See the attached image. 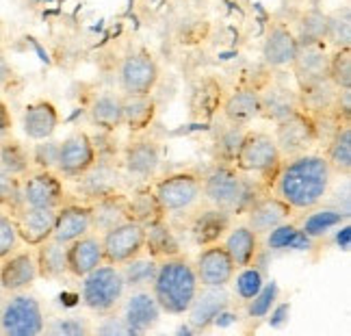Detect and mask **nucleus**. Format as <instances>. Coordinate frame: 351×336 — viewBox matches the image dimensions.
I'll return each instance as SVG.
<instances>
[{"label": "nucleus", "mask_w": 351, "mask_h": 336, "mask_svg": "<svg viewBox=\"0 0 351 336\" xmlns=\"http://www.w3.org/2000/svg\"><path fill=\"white\" fill-rule=\"evenodd\" d=\"M128 219L141 224L143 228L167 219L163 206L158 204L150 187H139L137 191H132V195L128 197Z\"/></svg>", "instance_id": "f704fd0d"}, {"label": "nucleus", "mask_w": 351, "mask_h": 336, "mask_svg": "<svg viewBox=\"0 0 351 336\" xmlns=\"http://www.w3.org/2000/svg\"><path fill=\"white\" fill-rule=\"evenodd\" d=\"M328 61H330V52L326 42H317V44H308L297 48V55L291 63L293 76L297 80V87H308L317 83V80L328 76Z\"/></svg>", "instance_id": "412c9836"}, {"label": "nucleus", "mask_w": 351, "mask_h": 336, "mask_svg": "<svg viewBox=\"0 0 351 336\" xmlns=\"http://www.w3.org/2000/svg\"><path fill=\"white\" fill-rule=\"evenodd\" d=\"M336 245L341 248V252H349L351 248V228L349 224H341L336 230Z\"/></svg>", "instance_id": "bf43d9fd"}, {"label": "nucleus", "mask_w": 351, "mask_h": 336, "mask_svg": "<svg viewBox=\"0 0 351 336\" xmlns=\"http://www.w3.org/2000/svg\"><path fill=\"white\" fill-rule=\"evenodd\" d=\"M154 195L163 206L165 215L178 217V215L191 213L202 202V173L195 169H182L167 173L154 184Z\"/></svg>", "instance_id": "0eeeda50"}, {"label": "nucleus", "mask_w": 351, "mask_h": 336, "mask_svg": "<svg viewBox=\"0 0 351 336\" xmlns=\"http://www.w3.org/2000/svg\"><path fill=\"white\" fill-rule=\"evenodd\" d=\"M11 217L16 221L20 241L29 248H37L44 243L46 239L52 237V228H55V208H37V206H18L11 211Z\"/></svg>", "instance_id": "2eb2a0df"}, {"label": "nucleus", "mask_w": 351, "mask_h": 336, "mask_svg": "<svg viewBox=\"0 0 351 336\" xmlns=\"http://www.w3.org/2000/svg\"><path fill=\"white\" fill-rule=\"evenodd\" d=\"M96 147L91 143L89 132L76 130L59 141V156L55 171L65 180H76L96 163Z\"/></svg>", "instance_id": "f8f14e48"}, {"label": "nucleus", "mask_w": 351, "mask_h": 336, "mask_svg": "<svg viewBox=\"0 0 351 336\" xmlns=\"http://www.w3.org/2000/svg\"><path fill=\"white\" fill-rule=\"evenodd\" d=\"M245 215H247V226L252 230L258 237H265L269 230H274L280 224L291 221L295 211L289 204H285L282 200H278L276 195L267 193L258 202H254V206Z\"/></svg>", "instance_id": "a878e982"}, {"label": "nucleus", "mask_w": 351, "mask_h": 336, "mask_svg": "<svg viewBox=\"0 0 351 336\" xmlns=\"http://www.w3.org/2000/svg\"><path fill=\"white\" fill-rule=\"evenodd\" d=\"M258 96H261V117L269 119L274 124L287 119L291 113L300 109L297 93L285 85H269L265 91H258Z\"/></svg>", "instance_id": "473e14b6"}, {"label": "nucleus", "mask_w": 351, "mask_h": 336, "mask_svg": "<svg viewBox=\"0 0 351 336\" xmlns=\"http://www.w3.org/2000/svg\"><path fill=\"white\" fill-rule=\"evenodd\" d=\"M59 124H61L59 109L50 100H35L31 104H26V109L22 113V130L33 141L50 139L57 132Z\"/></svg>", "instance_id": "393cba45"}, {"label": "nucleus", "mask_w": 351, "mask_h": 336, "mask_svg": "<svg viewBox=\"0 0 351 336\" xmlns=\"http://www.w3.org/2000/svg\"><path fill=\"white\" fill-rule=\"evenodd\" d=\"M280 163L282 154L276 145L274 134L265 130H247L232 165L243 173H256L265 189L271 191Z\"/></svg>", "instance_id": "39448f33"}, {"label": "nucleus", "mask_w": 351, "mask_h": 336, "mask_svg": "<svg viewBox=\"0 0 351 336\" xmlns=\"http://www.w3.org/2000/svg\"><path fill=\"white\" fill-rule=\"evenodd\" d=\"M76 182V193L83 195L89 204L96 202L104 195L117 193L124 184V173H121V165L117 163V158H104L98 156L83 176L72 180Z\"/></svg>", "instance_id": "ddd939ff"}, {"label": "nucleus", "mask_w": 351, "mask_h": 336, "mask_svg": "<svg viewBox=\"0 0 351 336\" xmlns=\"http://www.w3.org/2000/svg\"><path fill=\"white\" fill-rule=\"evenodd\" d=\"M150 291L165 315L184 317L199 291V280L193 261L184 252L178 254V256L158 261Z\"/></svg>", "instance_id": "7ed1b4c3"}, {"label": "nucleus", "mask_w": 351, "mask_h": 336, "mask_svg": "<svg viewBox=\"0 0 351 336\" xmlns=\"http://www.w3.org/2000/svg\"><path fill=\"white\" fill-rule=\"evenodd\" d=\"M336 96H339V87L326 76L297 91V102H300L302 111H306L313 117H319V115H330L334 111Z\"/></svg>", "instance_id": "c756f323"}, {"label": "nucleus", "mask_w": 351, "mask_h": 336, "mask_svg": "<svg viewBox=\"0 0 351 336\" xmlns=\"http://www.w3.org/2000/svg\"><path fill=\"white\" fill-rule=\"evenodd\" d=\"M274 139H276V145H278L282 158L308 152L310 147L319 141V130H317L315 117L308 115L302 109H297L287 119H282V122L276 124Z\"/></svg>", "instance_id": "1a4fd4ad"}, {"label": "nucleus", "mask_w": 351, "mask_h": 336, "mask_svg": "<svg viewBox=\"0 0 351 336\" xmlns=\"http://www.w3.org/2000/svg\"><path fill=\"white\" fill-rule=\"evenodd\" d=\"M232 285H234V295L245 304L250 302L256 293H258L265 285V272L261 267L256 265H247V267H241L237 269V274L232 278Z\"/></svg>", "instance_id": "c03bdc74"}, {"label": "nucleus", "mask_w": 351, "mask_h": 336, "mask_svg": "<svg viewBox=\"0 0 351 336\" xmlns=\"http://www.w3.org/2000/svg\"><path fill=\"white\" fill-rule=\"evenodd\" d=\"M176 334H178V336H191V334H197V332H195V330H193V326L186 321V324H182L178 330H176Z\"/></svg>", "instance_id": "e2e57ef3"}, {"label": "nucleus", "mask_w": 351, "mask_h": 336, "mask_svg": "<svg viewBox=\"0 0 351 336\" xmlns=\"http://www.w3.org/2000/svg\"><path fill=\"white\" fill-rule=\"evenodd\" d=\"M323 156H326L330 169L334 171V176L349 178V173H351V128H349V124L336 128L332 132Z\"/></svg>", "instance_id": "c9c22d12"}, {"label": "nucleus", "mask_w": 351, "mask_h": 336, "mask_svg": "<svg viewBox=\"0 0 351 336\" xmlns=\"http://www.w3.org/2000/svg\"><path fill=\"white\" fill-rule=\"evenodd\" d=\"M158 165H160V145L154 139L147 137L132 139L121 150V169L132 178L150 180L156 176Z\"/></svg>", "instance_id": "dca6fc26"}, {"label": "nucleus", "mask_w": 351, "mask_h": 336, "mask_svg": "<svg viewBox=\"0 0 351 336\" xmlns=\"http://www.w3.org/2000/svg\"><path fill=\"white\" fill-rule=\"evenodd\" d=\"M9 137H13V117H11L9 106L0 100V143Z\"/></svg>", "instance_id": "4d7b16f0"}, {"label": "nucleus", "mask_w": 351, "mask_h": 336, "mask_svg": "<svg viewBox=\"0 0 351 336\" xmlns=\"http://www.w3.org/2000/svg\"><path fill=\"white\" fill-rule=\"evenodd\" d=\"M313 243H315V239L313 237H308L302 228L297 230L295 239L291 241V248L289 250H295V252H310L313 250Z\"/></svg>", "instance_id": "13d9d810"}, {"label": "nucleus", "mask_w": 351, "mask_h": 336, "mask_svg": "<svg viewBox=\"0 0 351 336\" xmlns=\"http://www.w3.org/2000/svg\"><path fill=\"white\" fill-rule=\"evenodd\" d=\"M193 267L199 280V287L228 289L232 285V278L237 274V265L221 243L202 248L193 261Z\"/></svg>", "instance_id": "4468645a"}, {"label": "nucleus", "mask_w": 351, "mask_h": 336, "mask_svg": "<svg viewBox=\"0 0 351 336\" xmlns=\"http://www.w3.org/2000/svg\"><path fill=\"white\" fill-rule=\"evenodd\" d=\"M328 78L339 89H351V46L334 48L328 61Z\"/></svg>", "instance_id": "a18cd8bd"}, {"label": "nucleus", "mask_w": 351, "mask_h": 336, "mask_svg": "<svg viewBox=\"0 0 351 336\" xmlns=\"http://www.w3.org/2000/svg\"><path fill=\"white\" fill-rule=\"evenodd\" d=\"M280 298V287L276 280H269L263 285V289L254 295L250 302H245V315L250 319H265L269 311L276 306Z\"/></svg>", "instance_id": "49530a36"}, {"label": "nucleus", "mask_w": 351, "mask_h": 336, "mask_svg": "<svg viewBox=\"0 0 351 336\" xmlns=\"http://www.w3.org/2000/svg\"><path fill=\"white\" fill-rule=\"evenodd\" d=\"M237 57H239V52H237V50H226V52H219V55H217L219 61H232V59H237Z\"/></svg>", "instance_id": "69168bd1"}, {"label": "nucleus", "mask_w": 351, "mask_h": 336, "mask_svg": "<svg viewBox=\"0 0 351 336\" xmlns=\"http://www.w3.org/2000/svg\"><path fill=\"white\" fill-rule=\"evenodd\" d=\"M91 232V204L85 202H67L61 208H57L55 228H52V239L67 245L74 239Z\"/></svg>", "instance_id": "4be33fe9"}, {"label": "nucleus", "mask_w": 351, "mask_h": 336, "mask_svg": "<svg viewBox=\"0 0 351 336\" xmlns=\"http://www.w3.org/2000/svg\"><path fill=\"white\" fill-rule=\"evenodd\" d=\"M263 237L256 235L247 224L243 226H232L230 230L226 232L221 239L223 250L230 254V259L234 261L237 269L254 265L258 261L261 252H263Z\"/></svg>", "instance_id": "bb28decb"}, {"label": "nucleus", "mask_w": 351, "mask_h": 336, "mask_svg": "<svg viewBox=\"0 0 351 336\" xmlns=\"http://www.w3.org/2000/svg\"><path fill=\"white\" fill-rule=\"evenodd\" d=\"M182 243L176 237L173 228L167 224V219L156 221L145 228V243H143V254H147L154 261H163L182 254Z\"/></svg>", "instance_id": "7c9ffc66"}, {"label": "nucleus", "mask_w": 351, "mask_h": 336, "mask_svg": "<svg viewBox=\"0 0 351 336\" xmlns=\"http://www.w3.org/2000/svg\"><path fill=\"white\" fill-rule=\"evenodd\" d=\"M0 169H5L9 176L22 178L33 169L31 160V150H26V145H22L18 139H5L0 143Z\"/></svg>", "instance_id": "58836bf2"}, {"label": "nucleus", "mask_w": 351, "mask_h": 336, "mask_svg": "<svg viewBox=\"0 0 351 336\" xmlns=\"http://www.w3.org/2000/svg\"><path fill=\"white\" fill-rule=\"evenodd\" d=\"M349 219V215L343 213L341 208H313L308 211V217L302 221V230L313 237V239H321L326 237L330 230H334V228H339L341 224H345Z\"/></svg>", "instance_id": "a19ab883"}, {"label": "nucleus", "mask_w": 351, "mask_h": 336, "mask_svg": "<svg viewBox=\"0 0 351 336\" xmlns=\"http://www.w3.org/2000/svg\"><path fill=\"white\" fill-rule=\"evenodd\" d=\"M31 42H33V46H35V50H37V55H39V59H42L46 65L50 63V57H48V52L42 48V46H39V42H35V39H31Z\"/></svg>", "instance_id": "0e129e2a"}, {"label": "nucleus", "mask_w": 351, "mask_h": 336, "mask_svg": "<svg viewBox=\"0 0 351 336\" xmlns=\"http://www.w3.org/2000/svg\"><path fill=\"white\" fill-rule=\"evenodd\" d=\"M223 87L219 80H215V78H204L202 83L197 85L195 93H193V113L199 115V117H204L206 122L208 119L221 111V104H223Z\"/></svg>", "instance_id": "ea45409f"}, {"label": "nucleus", "mask_w": 351, "mask_h": 336, "mask_svg": "<svg viewBox=\"0 0 351 336\" xmlns=\"http://www.w3.org/2000/svg\"><path fill=\"white\" fill-rule=\"evenodd\" d=\"M80 280V302L87 311L96 317H109L119 311L126 298V282L117 265L102 263Z\"/></svg>", "instance_id": "20e7f679"}, {"label": "nucleus", "mask_w": 351, "mask_h": 336, "mask_svg": "<svg viewBox=\"0 0 351 336\" xmlns=\"http://www.w3.org/2000/svg\"><path fill=\"white\" fill-rule=\"evenodd\" d=\"M160 317H163V311H160L150 289L130 291V295L124 300V321L132 336L154 330L160 324Z\"/></svg>", "instance_id": "f3484780"}, {"label": "nucleus", "mask_w": 351, "mask_h": 336, "mask_svg": "<svg viewBox=\"0 0 351 336\" xmlns=\"http://www.w3.org/2000/svg\"><path fill=\"white\" fill-rule=\"evenodd\" d=\"M104 321H102V326H98V334H104V336H124V334H128V336H132V332H130V328L126 326V321H124V317H117V313L115 315H109V317H102Z\"/></svg>", "instance_id": "6e6d98bb"}, {"label": "nucleus", "mask_w": 351, "mask_h": 336, "mask_svg": "<svg viewBox=\"0 0 351 336\" xmlns=\"http://www.w3.org/2000/svg\"><path fill=\"white\" fill-rule=\"evenodd\" d=\"M230 293L228 289H213V287H199L193 304L186 311V321L193 326L195 332H206L213 328V321L221 311L230 308Z\"/></svg>", "instance_id": "aec40b11"}, {"label": "nucleus", "mask_w": 351, "mask_h": 336, "mask_svg": "<svg viewBox=\"0 0 351 336\" xmlns=\"http://www.w3.org/2000/svg\"><path fill=\"white\" fill-rule=\"evenodd\" d=\"M22 191H20V178L9 176L5 169H0V208H7L9 213L22 206Z\"/></svg>", "instance_id": "3c124183"}, {"label": "nucleus", "mask_w": 351, "mask_h": 336, "mask_svg": "<svg viewBox=\"0 0 351 336\" xmlns=\"http://www.w3.org/2000/svg\"><path fill=\"white\" fill-rule=\"evenodd\" d=\"M267 319V326L274 328V330H282L291 319V302H276V306L269 311Z\"/></svg>", "instance_id": "5fc2aeb1"}, {"label": "nucleus", "mask_w": 351, "mask_h": 336, "mask_svg": "<svg viewBox=\"0 0 351 336\" xmlns=\"http://www.w3.org/2000/svg\"><path fill=\"white\" fill-rule=\"evenodd\" d=\"M20 243L22 241L11 213L7 208H0V261L7 259L16 250H20Z\"/></svg>", "instance_id": "8fccbe9b"}, {"label": "nucleus", "mask_w": 351, "mask_h": 336, "mask_svg": "<svg viewBox=\"0 0 351 336\" xmlns=\"http://www.w3.org/2000/svg\"><path fill=\"white\" fill-rule=\"evenodd\" d=\"M102 237V252L104 263L121 267L124 263L137 259L143 254L145 243V228L137 221H121L119 226L111 228L100 235Z\"/></svg>", "instance_id": "9b49d317"}, {"label": "nucleus", "mask_w": 351, "mask_h": 336, "mask_svg": "<svg viewBox=\"0 0 351 336\" xmlns=\"http://www.w3.org/2000/svg\"><path fill=\"white\" fill-rule=\"evenodd\" d=\"M237 313H230V308H226V311H221L217 317H215V321H213V326L215 328H228V326H232V324H237Z\"/></svg>", "instance_id": "052dcab7"}, {"label": "nucleus", "mask_w": 351, "mask_h": 336, "mask_svg": "<svg viewBox=\"0 0 351 336\" xmlns=\"http://www.w3.org/2000/svg\"><path fill=\"white\" fill-rule=\"evenodd\" d=\"M121 221H128V195L124 193H111L96 202H91V230L93 232H106L111 228L119 226Z\"/></svg>", "instance_id": "cd10ccee"}, {"label": "nucleus", "mask_w": 351, "mask_h": 336, "mask_svg": "<svg viewBox=\"0 0 351 336\" xmlns=\"http://www.w3.org/2000/svg\"><path fill=\"white\" fill-rule=\"evenodd\" d=\"M22 202L37 208H61L67 204V191L55 169H31L20 178Z\"/></svg>", "instance_id": "9d476101"}, {"label": "nucleus", "mask_w": 351, "mask_h": 336, "mask_svg": "<svg viewBox=\"0 0 351 336\" xmlns=\"http://www.w3.org/2000/svg\"><path fill=\"white\" fill-rule=\"evenodd\" d=\"M87 113L93 126H98L100 130L106 132H115L121 126V96L100 93L98 98H93Z\"/></svg>", "instance_id": "e433bc0d"}, {"label": "nucleus", "mask_w": 351, "mask_h": 336, "mask_svg": "<svg viewBox=\"0 0 351 336\" xmlns=\"http://www.w3.org/2000/svg\"><path fill=\"white\" fill-rule=\"evenodd\" d=\"M44 332L52 336H87L91 334V326L85 317H59L46 324Z\"/></svg>", "instance_id": "09e8293b"}, {"label": "nucleus", "mask_w": 351, "mask_h": 336, "mask_svg": "<svg viewBox=\"0 0 351 336\" xmlns=\"http://www.w3.org/2000/svg\"><path fill=\"white\" fill-rule=\"evenodd\" d=\"M326 44H330L334 48L351 46V11H349V7H339L332 13H328Z\"/></svg>", "instance_id": "37998d69"}, {"label": "nucleus", "mask_w": 351, "mask_h": 336, "mask_svg": "<svg viewBox=\"0 0 351 336\" xmlns=\"http://www.w3.org/2000/svg\"><path fill=\"white\" fill-rule=\"evenodd\" d=\"M160 67L150 50H132L119 63V87L124 96H152L158 85Z\"/></svg>", "instance_id": "6e6552de"}, {"label": "nucleus", "mask_w": 351, "mask_h": 336, "mask_svg": "<svg viewBox=\"0 0 351 336\" xmlns=\"http://www.w3.org/2000/svg\"><path fill=\"white\" fill-rule=\"evenodd\" d=\"M232 228V215L219 211L215 206H206L204 211H197L189 226V232H191L195 245L206 248L213 243H221V239L226 232Z\"/></svg>", "instance_id": "b1692460"}, {"label": "nucleus", "mask_w": 351, "mask_h": 336, "mask_svg": "<svg viewBox=\"0 0 351 336\" xmlns=\"http://www.w3.org/2000/svg\"><path fill=\"white\" fill-rule=\"evenodd\" d=\"M57 156H59V141H52V139L37 141L31 150V160L35 169H55Z\"/></svg>", "instance_id": "603ef678"}, {"label": "nucleus", "mask_w": 351, "mask_h": 336, "mask_svg": "<svg viewBox=\"0 0 351 336\" xmlns=\"http://www.w3.org/2000/svg\"><path fill=\"white\" fill-rule=\"evenodd\" d=\"M267 193L269 191L261 180H250L247 173L239 171L230 163H217L206 173H202V200L208 206L230 215L247 213L254 202Z\"/></svg>", "instance_id": "f03ea898"}, {"label": "nucleus", "mask_w": 351, "mask_h": 336, "mask_svg": "<svg viewBox=\"0 0 351 336\" xmlns=\"http://www.w3.org/2000/svg\"><path fill=\"white\" fill-rule=\"evenodd\" d=\"M156 267H158V261H154L150 256H143V254L124 263L119 269H121V276H124L126 289H130V291L150 289L154 282V276H156Z\"/></svg>", "instance_id": "79ce46f5"}, {"label": "nucleus", "mask_w": 351, "mask_h": 336, "mask_svg": "<svg viewBox=\"0 0 351 336\" xmlns=\"http://www.w3.org/2000/svg\"><path fill=\"white\" fill-rule=\"evenodd\" d=\"M13 76V70H11V65L7 63V59L0 55V85H5L7 80Z\"/></svg>", "instance_id": "680f3d73"}, {"label": "nucleus", "mask_w": 351, "mask_h": 336, "mask_svg": "<svg viewBox=\"0 0 351 336\" xmlns=\"http://www.w3.org/2000/svg\"><path fill=\"white\" fill-rule=\"evenodd\" d=\"M37 276L42 280H61L67 274L65 265V245L55 239H46L35 248Z\"/></svg>", "instance_id": "72a5a7b5"}, {"label": "nucleus", "mask_w": 351, "mask_h": 336, "mask_svg": "<svg viewBox=\"0 0 351 336\" xmlns=\"http://www.w3.org/2000/svg\"><path fill=\"white\" fill-rule=\"evenodd\" d=\"M46 328L44 308L35 295L18 291L7 293L0 302V334L3 336H37Z\"/></svg>", "instance_id": "423d86ee"}, {"label": "nucleus", "mask_w": 351, "mask_h": 336, "mask_svg": "<svg viewBox=\"0 0 351 336\" xmlns=\"http://www.w3.org/2000/svg\"><path fill=\"white\" fill-rule=\"evenodd\" d=\"M5 295H7V291H5L3 287H0V302H3V300H5Z\"/></svg>", "instance_id": "338daca9"}, {"label": "nucleus", "mask_w": 351, "mask_h": 336, "mask_svg": "<svg viewBox=\"0 0 351 336\" xmlns=\"http://www.w3.org/2000/svg\"><path fill=\"white\" fill-rule=\"evenodd\" d=\"M297 230H300V226H297L295 221L280 224L278 228H274V230H269L265 235V248L267 250H289Z\"/></svg>", "instance_id": "864d4df0"}, {"label": "nucleus", "mask_w": 351, "mask_h": 336, "mask_svg": "<svg viewBox=\"0 0 351 336\" xmlns=\"http://www.w3.org/2000/svg\"><path fill=\"white\" fill-rule=\"evenodd\" d=\"M102 263H104V252H102V237L98 232L91 230L65 245L67 274L78 280L93 272L96 267H100Z\"/></svg>", "instance_id": "a211bd4d"}, {"label": "nucleus", "mask_w": 351, "mask_h": 336, "mask_svg": "<svg viewBox=\"0 0 351 336\" xmlns=\"http://www.w3.org/2000/svg\"><path fill=\"white\" fill-rule=\"evenodd\" d=\"M221 111L226 122L247 126L254 117H261V96L254 87H239L223 98Z\"/></svg>", "instance_id": "c85d7f7f"}, {"label": "nucleus", "mask_w": 351, "mask_h": 336, "mask_svg": "<svg viewBox=\"0 0 351 336\" xmlns=\"http://www.w3.org/2000/svg\"><path fill=\"white\" fill-rule=\"evenodd\" d=\"M247 128L241 126V124H230L228 122V126L219 132L217 137V154L219 158L223 160V163H234V156L239 152V147L243 143V137H245Z\"/></svg>", "instance_id": "de8ad7c7"}, {"label": "nucleus", "mask_w": 351, "mask_h": 336, "mask_svg": "<svg viewBox=\"0 0 351 336\" xmlns=\"http://www.w3.org/2000/svg\"><path fill=\"white\" fill-rule=\"evenodd\" d=\"M334 180L323 154H297L282 158L280 169L271 184V195L289 204L295 213H308L328 197V191Z\"/></svg>", "instance_id": "f257e3e1"}, {"label": "nucleus", "mask_w": 351, "mask_h": 336, "mask_svg": "<svg viewBox=\"0 0 351 336\" xmlns=\"http://www.w3.org/2000/svg\"><path fill=\"white\" fill-rule=\"evenodd\" d=\"M37 278L39 276L33 250H16L0 261V287L7 293L29 291Z\"/></svg>", "instance_id": "6ab92c4d"}, {"label": "nucleus", "mask_w": 351, "mask_h": 336, "mask_svg": "<svg viewBox=\"0 0 351 336\" xmlns=\"http://www.w3.org/2000/svg\"><path fill=\"white\" fill-rule=\"evenodd\" d=\"M295 33L285 22H271L267 26V35L263 42V59L269 67H287L293 63L297 55Z\"/></svg>", "instance_id": "5701e85b"}, {"label": "nucleus", "mask_w": 351, "mask_h": 336, "mask_svg": "<svg viewBox=\"0 0 351 336\" xmlns=\"http://www.w3.org/2000/svg\"><path fill=\"white\" fill-rule=\"evenodd\" d=\"M326 26H328V13H323L319 7L306 9L295 22V39L300 46L326 42Z\"/></svg>", "instance_id": "4c0bfd02"}, {"label": "nucleus", "mask_w": 351, "mask_h": 336, "mask_svg": "<svg viewBox=\"0 0 351 336\" xmlns=\"http://www.w3.org/2000/svg\"><path fill=\"white\" fill-rule=\"evenodd\" d=\"M156 100L152 96H124L121 93V126L130 132L147 130L156 119Z\"/></svg>", "instance_id": "2f4dec72"}, {"label": "nucleus", "mask_w": 351, "mask_h": 336, "mask_svg": "<svg viewBox=\"0 0 351 336\" xmlns=\"http://www.w3.org/2000/svg\"><path fill=\"white\" fill-rule=\"evenodd\" d=\"M0 46H3V24H0Z\"/></svg>", "instance_id": "774afa93"}]
</instances>
